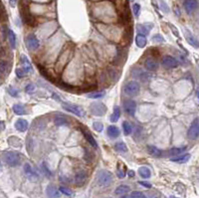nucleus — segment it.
<instances>
[{
    "label": "nucleus",
    "mask_w": 199,
    "mask_h": 198,
    "mask_svg": "<svg viewBox=\"0 0 199 198\" xmlns=\"http://www.w3.org/2000/svg\"><path fill=\"white\" fill-rule=\"evenodd\" d=\"M122 91H124L125 96L136 97L139 95V93L140 91V85H139V83L136 81H129L125 85Z\"/></svg>",
    "instance_id": "obj_1"
},
{
    "label": "nucleus",
    "mask_w": 199,
    "mask_h": 198,
    "mask_svg": "<svg viewBox=\"0 0 199 198\" xmlns=\"http://www.w3.org/2000/svg\"><path fill=\"white\" fill-rule=\"evenodd\" d=\"M97 181L100 186H108L113 182V174L110 171L101 170L97 174Z\"/></svg>",
    "instance_id": "obj_2"
},
{
    "label": "nucleus",
    "mask_w": 199,
    "mask_h": 198,
    "mask_svg": "<svg viewBox=\"0 0 199 198\" xmlns=\"http://www.w3.org/2000/svg\"><path fill=\"white\" fill-rule=\"evenodd\" d=\"M62 107L63 109H65L66 111H70V113L76 114L80 118H83L85 117V111L83 109L82 107H80L78 105H73V104H68V103H62Z\"/></svg>",
    "instance_id": "obj_3"
},
{
    "label": "nucleus",
    "mask_w": 199,
    "mask_h": 198,
    "mask_svg": "<svg viewBox=\"0 0 199 198\" xmlns=\"http://www.w3.org/2000/svg\"><path fill=\"white\" fill-rule=\"evenodd\" d=\"M4 160L9 166H16L20 163V155L15 152H8L4 154Z\"/></svg>",
    "instance_id": "obj_4"
},
{
    "label": "nucleus",
    "mask_w": 199,
    "mask_h": 198,
    "mask_svg": "<svg viewBox=\"0 0 199 198\" xmlns=\"http://www.w3.org/2000/svg\"><path fill=\"white\" fill-rule=\"evenodd\" d=\"M90 111H91L94 116L102 117L107 113V107L103 103L95 102L91 104V106H90Z\"/></svg>",
    "instance_id": "obj_5"
},
{
    "label": "nucleus",
    "mask_w": 199,
    "mask_h": 198,
    "mask_svg": "<svg viewBox=\"0 0 199 198\" xmlns=\"http://www.w3.org/2000/svg\"><path fill=\"white\" fill-rule=\"evenodd\" d=\"M161 64L164 68H166V69H173V68H176L177 66H178L177 60L174 58V57L169 56V55H166L162 58Z\"/></svg>",
    "instance_id": "obj_6"
},
{
    "label": "nucleus",
    "mask_w": 199,
    "mask_h": 198,
    "mask_svg": "<svg viewBox=\"0 0 199 198\" xmlns=\"http://www.w3.org/2000/svg\"><path fill=\"white\" fill-rule=\"evenodd\" d=\"M198 135H199V125H198V118H195V120L192 121L191 124L189 129H188V132H187V135L188 138L190 139H196L198 138Z\"/></svg>",
    "instance_id": "obj_7"
},
{
    "label": "nucleus",
    "mask_w": 199,
    "mask_h": 198,
    "mask_svg": "<svg viewBox=\"0 0 199 198\" xmlns=\"http://www.w3.org/2000/svg\"><path fill=\"white\" fill-rule=\"evenodd\" d=\"M26 44H27V47L30 50H37L39 48V46H40L39 40L36 38V36L33 35V34H30L26 38Z\"/></svg>",
    "instance_id": "obj_8"
},
{
    "label": "nucleus",
    "mask_w": 199,
    "mask_h": 198,
    "mask_svg": "<svg viewBox=\"0 0 199 198\" xmlns=\"http://www.w3.org/2000/svg\"><path fill=\"white\" fill-rule=\"evenodd\" d=\"M124 108L129 114L133 116L136 111V103L132 100H128L124 103Z\"/></svg>",
    "instance_id": "obj_9"
},
{
    "label": "nucleus",
    "mask_w": 199,
    "mask_h": 198,
    "mask_svg": "<svg viewBox=\"0 0 199 198\" xmlns=\"http://www.w3.org/2000/svg\"><path fill=\"white\" fill-rule=\"evenodd\" d=\"M197 0H185L184 1V8L188 14H192L197 9Z\"/></svg>",
    "instance_id": "obj_10"
},
{
    "label": "nucleus",
    "mask_w": 199,
    "mask_h": 198,
    "mask_svg": "<svg viewBox=\"0 0 199 198\" xmlns=\"http://www.w3.org/2000/svg\"><path fill=\"white\" fill-rule=\"evenodd\" d=\"M47 195L50 198H59L61 196V192L54 185H48L46 189Z\"/></svg>",
    "instance_id": "obj_11"
},
{
    "label": "nucleus",
    "mask_w": 199,
    "mask_h": 198,
    "mask_svg": "<svg viewBox=\"0 0 199 198\" xmlns=\"http://www.w3.org/2000/svg\"><path fill=\"white\" fill-rule=\"evenodd\" d=\"M20 61H21V64L23 65V71L25 72V73H30V72H32V66H31V64H30V61L28 60V58L25 55H22L21 56V58H20Z\"/></svg>",
    "instance_id": "obj_12"
},
{
    "label": "nucleus",
    "mask_w": 199,
    "mask_h": 198,
    "mask_svg": "<svg viewBox=\"0 0 199 198\" xmlns=\"http://www.w3.org/2000/svg\"><path fill=\"white\" fill-rule=\"evenodd\" d=\"M153 24H139L136 25V29L139 32V34H142L144 36H146L150 31V28L153 27Z\"/></svg>",
    "instance_id": "obj_13"
},
{
    "label": "nucleus",
    "mask_w": 199,
    "mask_h": 198,
    "mask_svg": "<svg viewBox=\"0 0 199 198\" xmlns=\"http://www.w3.org/2000/svg\"><path fill=\"white\" fill-rule=\"evenodd\" d=\"M144 66L148 71H155L158 68V63L153 58H148L144 62Z\"/></svg>",
    "instance_id": "obj_14"
},
{
    "label": "nucleus",
    "mask_w": 199,
    "mask_h": 198,
    "mask_svg": "<svg viewBox=\"0 0 199 198\" xmlns=\"http://www.w3.org/2000/svg\"><path fill=\"white\" fill-rule=\"evenodd\" d=\"M132 76L137 79H140V80H142V81H146L149 78V74H147L146 72H143L142 70L137 68V69H135L132 71Z\"/></svg>",
    "instance_id": "obj_15"
},
{
    "label": "nucleus",
    "mask_w": 199,
    "mask_h": 198,
    "mask_svg": "<svg viewBox=\"0 0 199 198\" xmlns=\"http://www.w3.org/2000/svg\"><path fill=\"white\" fill-rule=\"evenodd\" d=\"M28 127H29L28 121L23 120V118H19V120L15 122V128H17V131H22V132L26 131L28 129Z\"/></svg>",
    "instance_id": "obj_16"
},
{
    "label": "nucleus",
    "mask_w": 199,
    "mask_h": 198,
    "mask_svg": "<svg viewBox=\"0 0 199 198\" xmlns=\"http://www.w3.org/2000/svg\"><path fill=\"white\" fill-rule=\"evenodd\" d=\"M107 132H108V135L110 136L111 138H117L121 135V131L119 129L115 127V125H110L107 129Z\"/></svg>",
    "instance_id": "obj_17"
},
{
    "label": "nucleus",
    "mask_w": 199,
    "mask_h": 198,
    "mask_svg": "<svg viewBox=\"0 0 199 198\" xmlns=\"http://www.w3.org/2000/svg\"><path fill=\"white\" fill-rule=\"evenodd\" d=\"M176 157L171 158V161H174L177 163H185L188 160L190 159V154L189 153H185V154H178V155H175Z\"/></svg>",
    "instance_id": "obj_18"
},
{
    "label": "nucleus",
    "mask_w": 199,
    "mask_h": 198,
    "mask_svg": "<svg viewBox=\"0 0 199 198\" xmlns=\"http://www.w3.org/2000/svg\"><path fill=\"white\" fill-rule=\"evenodd\" d=\"M136 44L139 48H144L146 46V37L142 34H137L136 37Z\"/></svg>",
    "instance_id": "obj_19"
},
{
    "label": "nucleus",
    "mask_w": 199,
    "mask_h": 198,
    "mask_svg": "<svg viewBox=\"0 0 199 198\" xmlns=\"http://www.w3.org/2000/svg\"><path fill=\"white\" fill-rule=\"evenodd\" d=\"M137 172H139V174L140 177H142L144 179H147V178H149L150 177V175H151V172H150V169L146 167V166H142V167H139V170H137Z\"/></svg>",
    "instance_id": "obj_20"
},
{
    "label": "nucleus",
    "mask_w": 199,
    "mask_h": 198,
    "mask_svg": "<svg viewBox=\"0 0 199 198\" xmlns=\"http://www.w3.org/2000/svg\"><path fill=\"white\" fill-rule=\"evenodd\" d=\"M147 152L153 155L154 157H160L161 156V152L159 150L157 147H155L153 145H148L147 146Z\"/></svg>",
    "instance_id": "obj_21"
},
{
    "label": "nucleus",
    "mask_w": 199,
    "mask_h": 198,
    "mask_svg": "<svg viewBox=\"0 0 199 198\" xmlns=\"http://www.w3.org/2000/svg\"><path fill=\"white\" fill-rule=\"evenodd\" d=\"M119 117H121V109H119V107L115 106V109H114V111H113V114L111 116V121L117 122L118 121Z\"/></svg>",
    "instance_id": "obj_22"
},
{
    "label": "nucleus",
    "mask_w": 199,
    "mask_h": 198,
    "mask_svg": "<svg viewBox=\"0 0 199 198\" xmlns=\"http://www.w3.org/2000/svg\"><path fill=\"white\" fill-rule=\"evenodd\" d=\"M129 191V187L128 185H119L118 187L115 188V193L117 195H125Z\"/></svg>",
    "instance_id": "obj_23"
},
{
    "label": "nucleus",
    "mask_w": 199,
    "mask_h": 198,
    "mask_svg": "<svg viewBox=\"0 0 199 198\" xmlns=\"http://www.w3.org/2000/svg\"><path fill=\"white\" fill-rule=\"evenodd\" d=\"M8 39H9V43H10L11 48L14 49L16 47V35L11 29L8 30Z\"/></svg>",
    "instance_id": "obj_24"
},
{
    "label": "nucleus",
    "mask_w": 199,
    "mask_h": 198,
    "mask_svg": "<svg viewBox=\"0 0 199 198\" xmlns=\"http://www.w3.org/2000/svg\"><path fill=\"white\" fill-rule=\"evenodd\" d=\"M115 148L118 152H128V146L124 142H118L115 145Z\"/></svg>",
    "instance_id": "obj_25"
},
{
    "label": "nucleus",
    "mask_w": 199,
    "mask_h": 198,
    "mask_svg": "<svg viewBox=\"0 0 199 198\" xmlns=\"http://www.w3.org/2000/svg\"><path fill=\"white\" fill-rule=\"evenodd\" d=\"M12 110L16 114H18V116H22V114H25L24 107L22 105H19V104H15V105L12 107Z\"/></svg>",
    "instance_id": "obj_26"
},
{
    "label": "nucleus",
    "mask_w": 199,
    "mask_h": 198,
    "mask_svg": "<svg viewBox=\"0 0 199 198\" xmlns=\"http://www.w3.org/2000/svg\"><path fill=\"white\" fill-rule=\"evenodd\" d=\"M186 150V147H173L170 150H169V154H171V155H178V154H181L183 153Z\"/></svg>",
    "instance_id": "obj_27"
},
{
    "label": "nucleus",
    "mask_w": 199,
    "mask_h": 198,
    "mask_svg": "<svg viewBox=\"0 0 199 198\" xmlns=\"http://www.w3.org/2000/svg\"><path fill=\"white\" fill-rule=\"evenodd\" d=\"M85 135H86L87 139H88V142H90V145H91L93 147H95V148H97V147H98V143L96 142V139L94 138V136L91 134H90V131H85Z\"/></svg>",
    "instance_id": "obj_28"
},
{
    "label": "nucleus",
    "mask_w": 199,
    "mask_h": 198,
    "mask_svg": "<svg viewBox=\"0 0 199 198\" xmlns=\"http://www.w3.org/2000/svg\"><path fill=\"white\" fill-rule=\"evenodd\" d=\"M122 128H124V132L125 135H129L132 132V125L129 121H124L122 122Z\"/></svg>",
    "instance_id": "obj_29"
},
{
    "label": "nucleus",
    "mask_w": 199,
    "mask_h": 198,
    "mask_svg": "<svg viewBox=\"0 0 199 198\" xmlns=\"http://www.w3.org/2000/svg\"><path fill=\"white\" fill-rule=\"evenodd\" d=\"M105 96V92L104 91H99V92H93L91 94L88 95V98L90 99H100V98H103Z\"/></svg>",
    "instance_id": "obj_30"
},
{
    "label": "nucleus",
    "mask_w": 199,
    "mask_h": 198,
    "mask_svg": "<svg viewBox=\"0 0 199 198\" xmlns=\"http://www.w3.org/2000/svg\"><path fill=\"white\" fill-rule=\"evenodd\" d=\"M59 191H60L61 193L65 194V195H67V196H72V195H73V192H72V190L69 189L68 187L61 186L60 188H59Z\"/></svg>",
    "instance_id": "obj_31"
},
{
    "label": "nucleus",
    "mask_w": 199,
    "mask_h": 198,
    "mask_svg": "<svg viewBox=\"0 0 199 198\" xmlns=\"http://www.w3.org/2000/svg\"><path fill=\"white\" fill-rule=\"evenodd\" d=\"M24 171H25V173H26L27 175H29V176L36 175L34 172H33V169L31 168L30 164H29V163H26V164L24 165Z\"/></svg>",
    "instance_id": "obj_32"
},
{
    "label": "nucleus",
    "mask_w": 199,
    "mask_h": 198,
    "mask_svg": "<svg viewBox=\"0 0 199 198\" xmlns=\"http://www.w3.org/2000/svg\"><path fill=\"white\" fill-rule=\"evenodd\" d=\"M131 198H147L142 192L140 191H132L131 193V195H129Z\"/></svg>",
    "instance_id": "obj_33"
},
{
    "label": "nucleus",
    "mask_w": 199,
    "mask_h": 198,
    "mask_svg": "<svg viewBox=\"0 0 199 198\" xmlns=\"http://www.w3.org/2000/svg\"><path fill=\"white\" fill-rule=\"evenodd\" d=\"M55 124L56 125H68V121L65 118L59 117L55 120Z\"/></svg>",
    "instance_id": "obj_34"
},
{
    "label": "nucleus",
    "mask_w": 199,
    "mask_h": 198,
    "mask_svg": "<svg viewBox=\"0 0 199 198\" xmlns=\"http://www.w3.org/2000/svg\"><path fill=\"white\" fill-rule=\"evenodd\" d=\"M93 127H94V128H95V131H99V132L103 131V129H104V125L100 121H95L93 125Z\"/></svg>",
    "instance_id": "obj_35"
},
{
    "label": "nucleus",
    "mask_w": 199,
    "mask_h": 198,
    "mask_svg": "<svg viewBox=\"0 0 199 198\" xmlns=\"http://www.w3.org/2000/svg\"><path fill=\"white\" fill-rule=\"evenodd\" d=\"M85 179H86V173H84V172H80L76 176V181H77V183L84 182Z\"/></svg>",
    "instance_id": "obj_36"
},
{
    "label": "nucleus",
    "mask_w": 199,
    "mask_h": 198,
    "mask_svg": "<svg viewBox=\"0 0 199 198\" xmlns=\"http://www.w3.org/2000/svg\"><path fill=\"white\" fill-rule=\"evenodd\" d=\"M186 39H187V41L189 42V44L193 45V46L195 47V48H197L198 43H197V41L193 38V36H191V35L188 34V35H187V37H186Z\"/></svg>",
    "instance_id": "obj_37"
},
{
    "label": "nucleus",
    "mask_w": 199,
    "mask_h": 198,
    "mask_svg": "<svg viewBox=\"0 0 199 198\" xmlns=\"http://www.w3.org/2000/svg\"><path fill=\"white\" fill-rule=\"evenodd\" d=\"M132 10H133V13H135V15L136 17H139V13H140V5L139 4V3H136V4H133Z\"/></svg>",
    "instance_id": "obj_38"
},
{
    "label": "nucleus",
    "mask_w": 199,
    "mask_h": 198,
    "mask_svg": "<svg viewBox=\"0 0 199 198\" xmlns=\"http://www.w3.org/2000/svg\"><path fill=\"white\" fill-rule=\"evenodd\" d=\"M7 91H8L9 95L11 97H17L18 96V91L16 89H14L13 87H9L8 89H7Z\"/></svg>",
    "instance_id": "obj_39"
},
{
    "label": "nucleus",
    "mask_w": 199,
    "mask_h": 198,
    "mask_svg": "<svg viewBox=\"0 0 199 198\" xmlns=\"http://www.w3.org/2000/svg\"><path fill=\"white\" fill-rule=\"evenodd\" d=\"M15 73H16V76L18 78H20V79L24 78V76H25V72L22 69H21V68H17L16 71H15Z\"/></svg>",
    "instance_id": "obj_40"
},
{
    "label": "nucleus",
    "mask_w": 199,
    "mask_h": 198,
    "mask_svg": "<svg viewBox=\"0 0 199 198\" xmlns=\"http://www.w3.org/2000/svg\"><path fill=\"white\" fill-rule=\"evenodd\" d=\"M153 40L154 42H158V43H159V42H163L164 39H163V37H162L161 35H158V34H157V35H155L154 37L153 38Z\"/></svg>",
    "instance_id": "obj_41"
},
{
    "label": "nucleus",
    "mask_w": 199,
    "mask_h": 198,
    "mask_svg": "<svg viewBox=\"0 0 199 198\" xmlns=\"http://www.w3.org/2000/svg\"><path fill=\"white\" fill-rule=\"evenodd\" d=\"M6 69H7V63L6 62L0 63V73H4Z\"/></svg>",
    "instance_id": "obj_42"
},
{
    "label": "nucleus",
    "mask_w": 199,
    "mask_h": 198,
    "mask_svg": "<svg viewBox=\"0 0 199 198\" xmlns=\"http://www.w3.org/2000/svg\"><path fill=\"white\" fill-rule=\"evenodd\" d=\"M160 7L162 9H163V11L166 12V13H168L169 12V8L167 7V5L165 4V2L164 1H162V0H160Z\"/></svg>",
    "instance_id": "obj_43"
},
{
    "label": "nucleus",
    "mask_w": 199,
    "mask_h": 198,
    "mask_svg": "<svg viewBox=\"0 0 199 198\" xmlns=\"http://www.w3.org/2000/svg\"><path fill=\"white\" fill-rule=\"evenodd\" d=\"M35 90V86L33 84H30V85H28L26 88H25V91H26L27 93H32Z\"/></svg>",
    "instance_id": "obj_44"
},
{
    "label": "nucleus",
    "mask_w": 199,
    "mask_h": 198,
    "mask_svg": "<svg viewBox=\"0 0 199 198\" xmlns=\"http://www.w3.org/2000/svg\"><path fill=\"white\" fill-rule=\"evenodd\" d=\"M42 169L45 171V173H46L47 176H51V172H50L49 169L47 168V166H46V164H45V163H43V164H42Z\"/></svg>",
    "instance_id": "obj_45"
},
{
    "label": "nucleus",
    "mask_w": 199,
    "mask_h": 198,
    "mask_svg": "<svg viewBox=\"0 0 199 198\" xmlns=\"http://www.w3.org/2000/svg\"><path fill=\"white\" fill-rule=\"evenodd\" d=\"M140 185H142L143 187H146V188H151V184L149 182H146V181H139V182Z\"/></svg>",
    "instance_id": "obj_46"
},
{
    "label": "nucleus",
    "mask_w": 199,
    "mask_h": 198,
    "mask_svg": "<svg viewBox=\"0 0 199 198\" xmlns=\"http://www.w3.org/2000/svg\"><path fill=\"white\" fill-rule=\"evenodd\" d=\"M118 176L119 178H124L125 177V172L122 170H118Z\"/></svg>",
    "instance_id": "obj_47"
},
{
    "label": "nucleus",
    "mask_w": 199,
    "mask_h": 198,
    "mask_svg": "<svg viewBox=\"0 0 199 198\" xmlns=\"http://www.w3.org/2000/svg\"><path fill=\"white\" fill-rule=\"evenodd\" d=\"M9 3H10V5H11L12 7L15 6L16 4V0H9Z\"/></svg>",
    "instance_id": "obj_48"
},
{
    "label": "nucleus",
    "mask_w": 199,
    "mask_h": 198,
    "mask_svg": "<svg viewBox=\"0 0 199 198\" xmlns=\"http://www.w3.org/2000/svg\"><path fill=\"white\" fill-rule=\"evenodd\" d=\"M4 128V121H0V129Z\"/></svg>",
    "instance_id": "obj_49"
},
{
    "label": "nucleus",
    "mask_w": 199,
    "mask_h": 198,
    "mask_svg": "<svg viewBox=\"0 0 199 198\" xmlns=\"http://www.w3.org/2000/svg\"><path fill=\"white\" fill-rule=\"evenodd\" d=\"M129 176H133V175H135V172H133L132 170H131V171H129Z\"/></svg>",
    "instance_id": "obj_50"
},
{
    "label": "nucleus",
    "mask_w": 199,
    "mask_h": 198,
    "mask_svg": "<svg viewBox=\"0 0 199 198\" xmlns=\"http://www.w3.org/2000/svg\"><path fill=\"white\" fill-rule=\"evenodd\" d=\"M0 168H1V162H0Z\"/></svg>",
    "instance_id": "obj_51"
},
{
    "label": "nucleus",
    "mask_w": 199,
    "mask_h": 198,
    "mask_svg": "<svg viewBox=\"0 0 199 198\" xmlns=\"http://www.w3.org/2000/svg\"><path fill=\"white\" fill-rule=\"evenodd\" d=\"M170 198H175V197H173V196H171V197H170Z\"/></svg>",
    "instance_id": "obj_52"
},
{
    "label": "nucleus",
    "mask_w": 199,
    "mask_h": 198,
    "mask_svg": "<svg viewBox=\"0 0 199 198\" xmlns=\"http://www.w3.org/2000/svg\"><path fill=\"white\" fill-rule=\"evenodd\" d=\"M131 1H133V0H131Z\"/></svg>",
    "instance_id": "obj_53"
}]
</instances>
